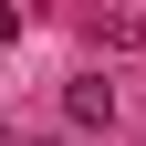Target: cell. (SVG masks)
I'll list each match as a JSON object with an SVG mask.
<instances>
[{
	"label": "cell",
	"instance_id": "cell-1",
	"mask_svg": "<svg viewBox=\"0 0 146 146\" xmlns=\"http://www.w3.org/2000/svg\"><path fill=\"white\" fill-rule=\"evenodd\" d=\"M63 115L84 125V136H94V125H115V84H104V73H73V94H63Z\"/></svg>",
	"mask_w": 146,
	"mask_h": 146
},
{
	"label": "cell",
	"instance_id": "cell-2",
	"mask_svg": "<svg viewBox=\"0 0 146 146\" xmlns=\"http://www.w3.org/2000/svg\"><path fill=\"white\" fill-rule=\"evenodd\" d=\"M63 146H84V136H63Z\"/></svg>",
	"mask_w": 146,
	"mask_h": 146
}]
</instances>
